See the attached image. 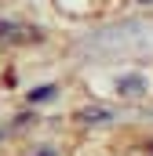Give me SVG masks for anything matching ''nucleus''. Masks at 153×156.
Segmentation results:
<instances>
[{
    "mask_svg": "<svg viewBox=\"0 0 153 156\" xmlns=\"http://www.w3.org/2000/svg\"><path fill=\"white\" fill-rule=\"evenodd\" d=\"M142 91V80H124V94H139Z\"/></svg>",
    "mask_w": 153,
    "mask_h": 156,
    "instance_id": "nucleus-1",
    "label": "nucleus"
}]
</instances>
